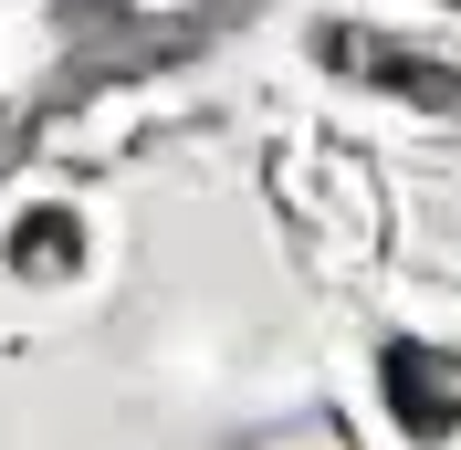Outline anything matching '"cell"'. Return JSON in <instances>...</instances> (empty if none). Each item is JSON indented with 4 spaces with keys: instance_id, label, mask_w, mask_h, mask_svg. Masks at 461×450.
<instances>
[{
    "instance_id": "6da1fadb",
    "label": "cell",
    "mask_w": 461,
    "mask_h": 450,
    "mask_svg": "<svg viewBox=\"0 0 461 450\" xmlns=\"http://www.w3.org/2000/svg\"><path fill=\"white\" fill-rule=\"evenodd\" d=\"M315 53L336 63L346 85H367L377 105H399L409 126H430V137L461 126V63L451 53H420V42H399V32H377V22H325Z\"/></svg>"
},
{
    "instance_id": "5b68a950",
    "label": "cell",
    "mask_w": 461,
    "mask_h": 450,
    "mask_svg": "<svg viewBox=\"0 0 461 450\" xmlns=\"http://www.w3.org/2000/svg\"><path fill=\"white\" fill-rule=\"evenodd\" d=\"M241 450H336L315 419H294V429H262V440H241Z\"/></svg>"
},
{
    "instance_id": "277c9868",
    "label": "cell",
    "mask_w": 461,
    "mask_h": 450,
    "mask_svg": "<svg viewBox=\"0 0 461 450\" xmlns=\"http://www.w3.org/2000/svg\"><path fill=\"white\" fill-rule=\"evenodd\" d=\"M105 11H126V22H147V32H168V22H200L210 0H105Z\"/></svg>"
},
{
    "instance_id": "3957f363",
    "label": "cell",
    "mask_w": 461,
    "mask_h": 450,
    "mask_svg": "<svg viewBox=\"0 0 461 450\" xmlns=\"http://www.w3.org/2000/svg\"><path fill=\"white\" fill-rule=\"evenodd\" d=\"M74 262H85V220H74L63 199H42V210L11 220V273L22 283H53V273H74Z\"/></svg>"
},
{
    "instance_id": "7a4b0ae2",
    "label": "cell",
    "mask_w": 461,
    "mask_h": 450,
    "mask_svg": "<svg viewBox=\"0 0 461 450\" xmlns=\"http://www.w3.org/2000/svg\"><path fill=\"white\" fill-rule=\"evenodd\" d=\"M377 398H388V419H399V440H451L461 429V356L440 336H388L377 346Z\"/></svg>"
}]
</instances>
